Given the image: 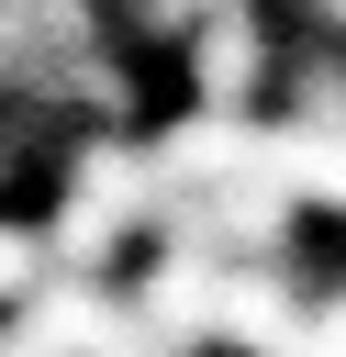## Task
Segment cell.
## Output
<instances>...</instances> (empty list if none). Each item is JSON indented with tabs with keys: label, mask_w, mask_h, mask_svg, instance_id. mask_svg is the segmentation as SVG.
Listing matches in <instances>:
<instances>
[{
	"label": "cell",
	"mask_w": 346,
	"mask_h": 357,
	"mask_svg": "<svg viewBox=\"0 0 346 357\" xmlns=\"http://www.w3.org/2000/svg\"><path fill=\"white\" fill-rule=\"evenodd\" d=\"M279 56H290V33L246 0V11H201L190 22V45H179V67H190V100L201 112H246L268 78H279Z\"/></svg>",
	"instance_id": "obj_1"
},
{
	"label": "cell",
	"mask_w": 346,
	"mask_h": 357,
	"mask_svg": "<svg viewBox=\"0 0 346 357\" xmlns=\"http://www.w3.org/2000/svg\"><path fill=\"white\" fill-rule=\"evenodd\" d=\"M279 357H346V290H324V301L290 324V346H279Z\"/></svg>",
	"instance_id": "obj_3"
},
{
	"label": "cell",
	"mask_w": 346,
	"mask_h": 357,
	"mask_svg": "<svg viewBox=\"0 0 346 357\" xmlns=\"http://www.w3.org/2000/svg\"><path fill=\"white\" fill-rule=\"evenodd\" d=\"M301 312H313V301H301V279L268 257V268H223V312H212V335H223V346H246V357H279Z\"/></svg>",
	"instance_id": "obj_2"
}]
</instances>
